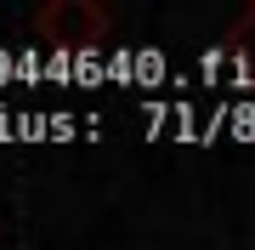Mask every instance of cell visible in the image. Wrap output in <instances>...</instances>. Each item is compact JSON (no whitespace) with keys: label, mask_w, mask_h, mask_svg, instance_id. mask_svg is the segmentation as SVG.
<instances>
[{"label":"cell","mask_w":255,"mask_h":250,"mask_svg":"<svg viewBox=\"0 0 255 250\" xmlns=\"http://www.w3.org/2000/svg\"><path fill=\"white\" fill-rule=\"evenodd\" d=\"M34 34L57 51H91L108 40V11L97 0H51L34 11Z\"/></svg>","instance_id":"1"}]
</instances>
